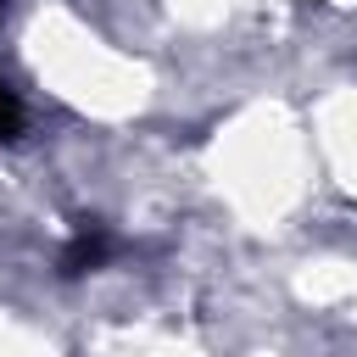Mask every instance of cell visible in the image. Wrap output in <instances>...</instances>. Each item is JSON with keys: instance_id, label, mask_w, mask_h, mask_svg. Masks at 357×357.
Listing matches in <instances>:
<instances>
[{"instance_id": "2", "label": "cell", "mask_w": 357, "mask_h": 357, "mask_svg": "<svg viewBox=\"0 0 357 357\" xmlns=\"http://www.w3.org/2000/svg\"><path fill=\"white\" fill-rule=\"evenodd\" d=\"M17 123H22V106H17V95L0 84V139H11V134H17Z\"/></svg>"}, {"instance_id": "1", "label": "cell", "mask_w": 357, "mask_h": 357, "mask_svg": "<svg viewBox=\"0 0 357 357\" xmlns=\"http://www.w3.org/2000/svg\"><path fill=\"white\" fill-rule=\"evenodd\" d=\"M112 257V234L100 229V223H84L78 234H73V245L61 251V273H89V268H100Z\"/></svg>"}]
</instances>
